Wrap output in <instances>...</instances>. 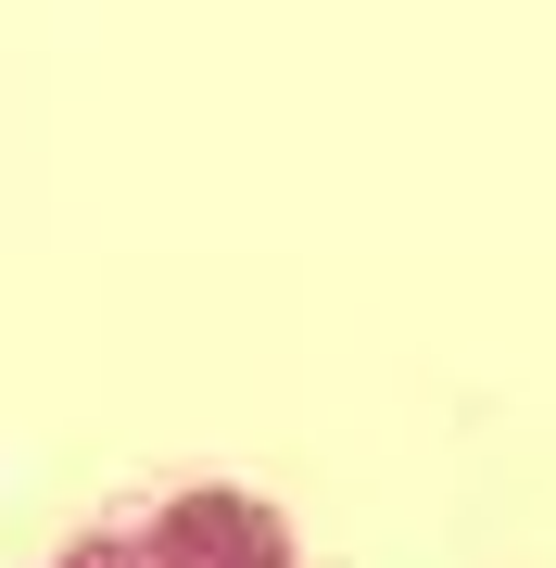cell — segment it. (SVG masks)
Returning a JSON list of instances; mask_svg holds the SVG:
<instances>
[{"instance_id": "cell-1", "label": "cell", "mask_w": 556, "mask_h": 568, "mask_svg": "<svg viewBox=\"0 0 556 568\" xmlns=\"http://www.w3.org/2000/svg\"><path fill=\"white\" fill-rule=\"evenodd\" d=\"M51 568H304V530L241 480H152L89 506L51 544Z\"/></svg>"}]
</instances>
